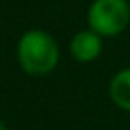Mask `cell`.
<instances>
[{
    "instance_id": "obj_3",
    "label": "cell",
    "mask_w": 130,
    "mask_h": 130,
    "mask_svg": "<svg viewBox=\"0 0 130 130\" xmlns=\"http://www.w3.org/2000/svg\"><path fill=\"white\" fill-rule=\"evenodd\" d=\"M70 53H72L74 60H77L81 63H90V62L97 60L99 55L102 53L100 35H97L91 30L77 32L70 41Z\"/></svg>"
},
{
    "instance_id": "obj_2",
    "label": "cell",
    "mask_w": 130,
    "mask_h": 130,
    "mask_svg": "<svg viewBox=\"0 0 130 130\" xmlns=\"http://www.w3.org/2000/svg\"><path fill=\"white\" fill-rule=\"evenodd\" d=\"M130 23L128 0H95L88 11L90 30L100 37H114Z\"/></svg>"
},
{
    "instance_id": "obj_1",
    "label": "cell",
    "mask_w": 130,
    "mask_h": 130,
    "mask_svg": "<svg viewBox=\"0 0 130 130\" xmlns=\"http://www.w3.org/2000/svg\"><path fill=\"white\" fill-rule=\"evenodd\" d=\"M60 58L56 41L44 30H28L18 44V62L30 76L49 74Z\"/></svg>"
},
{
    "instance_id": "obj_5",
    "label": "cell",
    "mask_w": 130,
    "mask_h": 130,
    "mask_svg": "<svg viewBox=\"0 0 130 130\" xmlns=\"http://www.w3.org/2000/svg\"><path fill=\"white\" fill-rule=\"evenodd\" d=\"M0 130H7V128H5V127H4V125H2V123H0Z\"/></svg>"
},
{
    "instance_id": "obj_4",
    "label": "cell",
    "mask_w": 130,
    "mask_h": 130,
    "mask_svg": "<svg viewBox=\"0 0 130 130\" xmlns=\"http://www.w3.org/2000/svg\"><path fill=\"white\" fill-rule=\"evenodd\" d=\"M109 95H111V100L118 107L130 111V67L120 70L111 79Z\"/></svg>"
}]
</instances>
